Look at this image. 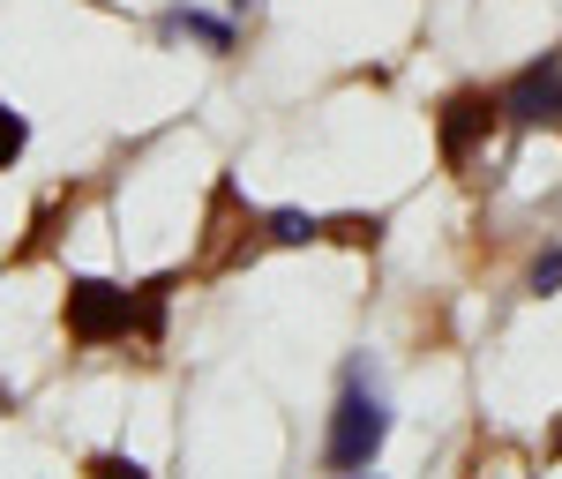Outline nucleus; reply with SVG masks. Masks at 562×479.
<instances>
[{
    "instance_id": "obj_11",
    "label": "nucleus",
    "mask_w": 562,
    "mask_h": 479,
    "mask_svg": "<svg viewBox=\"0 0 562 479\" xmlns=\"http://www.w3.org/2000/svg\"><path fill=\"white\" fill-rule=\"evenodd\" d=\"M90 472H143V465H135V457H121V449H98V457H90Z\"/></svg>"
},
{
    "instance_id": "obj_2",
    "label": "nucleus",
    "mask_w": 562,
    "mask_h": 479,
    "mask_svg": "<svg viewBox=\"0 0 562 479\" xmlns=\"http://www.w3.org/2000/svg\"><path fill=\"white\" fill-rule=\"evenodd\" d=\"M68 338H76V345L135 338V293L128 285H105V277H76V285H68Z\"/></svg>"
},
{
    "instance_id": "obj_8",
    "label": "nucleus",
    "mask_w": 562,
    "mask_h": 479,
    "mask_svg": "<svg viewBox=\"0 0 562 479\" xmlns=\"http://www.w3.org/2000/svg\"><path fill=\"white\" fill-rule=\"evenodd\" d=\"M23 142H31V121H23L15 105H0V173H8V166L23 158Z\"/></svg>"
},
{
    "instance_id": "obj_12",
    "label": "nucleus",
    "mask_w": 562,
    "mask_h": 479,
    "mask_svg": "<svg viewBox=\"0 0 562 479\" xmlns=\"http://www.w3.org/2000/svg\"><path fill=\"white\" fill-rule=\"evenodd\" d=\"M548 457H562V412H555V427H548Z\"/></svg>"
},
{
    "instance_id": "obj_6",
    "label": "nucleus",
    "mask_w": 562,
    "mask_h": 479,
    "mask_svg": "<svg viewBox=\"0 0 562 479\" xmlns=\"http://www.w3.org/2000/svg\"><path fill=\"white\" fill-rule=\"evenodd\" d=\"M166 31H188V38L211 45V53H233V23H217V15H203V8H173Z\"/></svg>"
},
{
    "instance_id": "obj_9",
    "label": "nucleus",
    "mask_w": 562,
    "mask_h": 479,
    "mask_svg": "<svg viewBox=\"0 0 562 479\" xmlns=\"http://www.w3.org/2000/svg\"><path fill=\"white\" fill-rule=\"evenodd\" d=\"M330 232H338V240H352V248H375V232H383V218H338Z\"/></svg>"
},
{
    "instance_id": "obj_10",
    "label": "nucleus",
    "mask_w": 562,
    "mask_h": 479,
    "mask_svg": "<svg viewBox=\"0 0 562 479\" xmlns=\"http://www.w3.org/2000/svg\"><path fill=\"white\" fill-rule=\"evenodd\" d=\"M562 285V248H548V255L532 262V293H555Z\"/></svg>"
},
{
    "instance_id": "obj_5",
    "label": "nucleus",
    "mask_w": 562,
    "mask_h": 479,
    "mask_svg": "<svg viewBox=\"0 0 562 479\" xmlns=\"http://www.w3.org/2000/svg\"><path fill=\"white\" fill-rule=\"evenodd\" d=\"M166 300H173V270L150 277V285H135V338H143V345L166 338Z\"/></svg>"
},
{
    "instance_id": "obj_7",
    "label": "nucleus",
    "mask_w": 562,
    "mask_h": 479,
    "mask_svg": "<svg viewBox=\"0 0 562 479\" xmlns=\"http://www.w3.org/2000/svg\"><path fill=\"white\" fill-rule=\"evenodd\" d=\"M330 225L323 218H307V210H270V240L278 248H307V240H323Z\"/></svg>"
},
{
    "instance_id": "obj_3",
    "label": "nucleus",
    "mask_w": 562,
    "mask_h": 479,
    "mask_svg": "<svg viewBox=\"0 0 562 479\" xmlns=\"http://www.w3.org/2000/svg\"><path fill=\"white\" fill-rule=\"evenodd\" d=\"M495 121H503V98H487V90H450L442 113H435V150H442V166H473V150L495 135Z\"/></svg>"
},
{
    "instance_id": "obj_4",
    "label": "nucleus",
    "mask_w": 562,
    "mask_h": 479,
    "mask_svg": "<svg viewBox=\"0 0 562 479\" xmlns=\"http://www.w3.org/2000/svg\"><path fill=\"white\" fill-rule=\"evenodd\" d=\"M495 98H503V121H518V128H562V53H540Z\"/></svg>"
},
{
    "instance_id": "obj_1",
    "label": "nucleus",
    "mask_w": 562,
    "mask_h": 479,
    "mask_svg": "<svg viewBox=\"0 0 562 479\" xmlns=\"http://www.w3.org/2000/svg\"><path fill=\"white\" fill-rule=\"evenodd\" d=\"M383 435H390V404L383 390L352 367L338 404H330V435H323V465L330 472H368L375 457H383Z\"/></svg>"
}]
</instances>
